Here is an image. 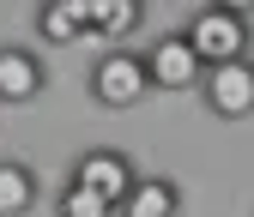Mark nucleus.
Returning a JSON list of instances; mask_svg holds the SVG:
<instances>
[{"mask_svg": "<svg viewBox=\"0 0 254 217\" xmlns=\"http://www.w3.org/2000/svg\"><path fill=\"white\" fill-rule=\"evenodd\" d=\"M182 37H188V48H194L206 67H224V60H248V48H254V18H248V6H200V12H188V24H182Z\"/></svg>", "mask_w": 254, "mask_h": 217, "instance_id": "1", "label": "nucleus"}, {"mask_svg": "<svg viewBox=\"0 0 254 217\" xmlns=\"http://www.w3.org/2000/svg\"><path fill=\"white\" fill-rule=\"evenodd\" d=\"M85 90L97 109H139L151 97V73H145V48H103L97 60H91L85 73Z\"/></svg>", "mask_w": 254, "mask_h": 217, "instance_id": "2", "label": "nucleus"}, {"mask_svg": "<svg viewBox=\"0 0 254 217\" xmlns=\"http://www.w3.org/2000/svg\"><path fill=\"white\" fill-rule=\"evenodd\" d=\"M67 181H79V187H91V193H103V199L121 211V199L139 187V163H133V151H115V145H91V151H79V157H73Z\"/></svg>", "mask_w": 254, "mask_h": 217, "instance_id": "3", "label": "nucleus"}, {"mask_svg": "<svg viewBox=\"0 0 254 217\" xmlns=\"http://www.w3.org/2000/svg\"><path fill=\"white\" fill-rule=\"evenodd\" d=\"M200 103H206L212 121H248L254 115V54L248 60H224V67H206Z\"/></svg>", "mask_w": 254, "mask_h": 217, "instance_id": "4", "label": "nucleus"}, {"mask_svg": "<svg viewBox=\"0 0 254 217\" xmlns=\"http://www.w3.org/2000/svg\"><path fill=\"white\" fill-rule=\"evenodd\" d=\"M145 73H151V90H170V97H182V90H200L206 60L188 48L182 30H164V37L145 48Z\"/></svg>", "mask_w": 254, "mask_h": 217, "instance_id": "5", "label": "nucleus"}, {"mask_svg": "<svg viewBox=\"0 0 254 217\" xmlns=\"http://www.w3.org/2000/svg\"><path fill=\"white\" fill-rule=\"evenodd\" d=\"M49 90V60L30 43H0V109H24Z\"/></svg>", "mask_w": 254, "mask_h": 217, "instance_id": "6", "label": "nucleus"}, {"mask_svg": "<svg viewBox=\"0 0 254 217\" xmlns=\"http://www.w3.org/2000/svg\"><path fill=\"white\" fill-rule=\"evenodd\" d=\"M115 217H182V181L176 175H139V187L121 199Z\"/></svg>", "mask_w": 254, "mask_h": 217, "instance_id": "7", "label": "nucleus"}, {"mask_svg": "<svg viewBox=\"0 0 254 217\" xmlns=\"http://www.w3.org/2000/svg\"><path fill=\"white\" fill-rule=\"evenodd\" d=\"M37 199H43L37 169H30L24 157H0V217H24V211H37Z\"/></svg>", "mask_w": 254, "mask_h": 217, "instance_id": "8", "label": "nucleus"}, {"mask_svg": "<svg viewBox=\"0 0 254 217\" xmlns=\"http://www.w3.org/2000/svg\"><path fill=\"white\" fill-rule=\"evenodd\" d=\"M85 24L121 48V37H133L145 24V0H85Z\"/></svg>", "mask_w": 254, "mask_h": 217, "instance_id": "9", "label": "nucleus"}, {"mask_svg": "<svg viewBox=\"0 0 254 217\" xmlns=\"http://www.w3.org/2000/svg\"><path fill=\"white\" fill-rule=\"evenodd\" d=\"M85 30H91V24H85V0H43V6H37V37L55 43V48L79 43Z\"/></svg>", "mask_w": 254, "mask_h": 217, "instance_id": "10", "label": "nucleus"}, {"mask_svg": "<svg viewBox=\"0 0 254 217\" xmlns=\"http://www.w3.org/2000/svg\"><path fill=\"white\" fill-rule=\"evenodd\" d=\"M55 217H115V205H109L103 193L79 187V181H61V193H55Z\"/></svg>", "mask_w": 254, "mask_h": 217, "instance_id": "11", "label": "nucleus"}]
</instances>
